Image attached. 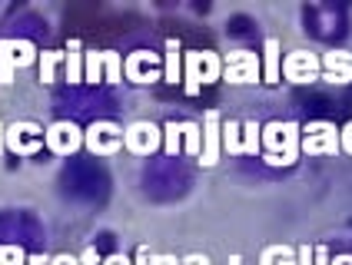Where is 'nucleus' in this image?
Segmentation results:
<instances>
[{"instance_id":"c756f323","label":"nucleus","mask_w":352,"mask_h":265,"mask_svg":"<svg viewBox=\"0 0 352 265\" xmlns=\"http://www.w3.org/2000/svg\"><path fill=\"white\" fill-rule=\"evenodd\" d=\"M100 265H133V262H130L126 255H120V252H117V255H107V259H103Z\"/></svg>"},{"instance_id":"9d476101","label":"nucleus","mask_w":352,"mask_h":265,"mask_svg":"<svg viewBox=\"0 0 352 265\" xmlns=\"http://www.w3.org/2000/svg\"><path fill=\"white\" fill-rule=\"evenodd\" d=\"M319 63H322V76H319V80H326V83H349L352 80V54L349 50H329V54L319 57Z\"/></svg>"},{"instance_id":"39448f33","label":"nucleus","mask_w":352,"mask_h":265,"mask_svg":"<svg viewBox=\"0 0 352 265\" xmlns=\"http://www.w3.org/2000/svg\"><path fill=\"white\" fill-rule=\"evenodd\" d=\"M123 150L133 152V156H150V152L163 150V130L140 119V123H130L123 130Z\"/></svg>"},{"instance_id":"5701e85b","label":"nucleus","mask_w":352,"mask_h":265,"mask_svg":"<svg viewBox=\"0 0 352 265\" xmlns=\"http://www.w3.org/2000/svg\"><path fill=\"white\" fill-rule=\"evenodd\" d=\"M0 265H27V252L14 242H7V246H0Z\"/></svg>"},{"instance_id":"7c9ffc66","label":"nucleus","mask_w":352,"mask_h":265,"mask_svg":"<svg viewBox=\"0 0 352 265\" xmlns=\"http://www.w3.org/2000/svg\"><path fill=\"white\" fill-rule=\"evenodd\" d=\"M183 265H210V259H206V255H199V252H193V255H186V259H183Z\"/></svg>"},{"instance_id":"1a4fd4ad","label":"nucleus","mask_w":352,"mask_h":265,"mask_svg":"<svg viewBox=\"0 0 352 265\" xmlns=\"http://www.w3.org/2000/svg\"><path fill=\"white\" fill-rule=\"evenodd\" d=\"M219 156H223V119L216 110L203 116V152H199V166H206V170H213L216 163H219Z\"/></svg>"},{"instance_id":"6e6552de","label":"nucleus","mask_w":352,"mask_h":265,"mask_svg":"<svg viewBox=\"0 0 352 265\" xmlns=\"http://www.w3.org/2000/svg\"><path fill=\"white\" fill-rule=\"evenodd\" d=\"M83 146L94 152V156H113L123 150V130L113 123H94L90 130L83 132Z\"/></svg>"},{"instance_id":"4468645a","label":"nucleus","mask_w":352,"mask_h":265,"mask_svg":"<svg viewBox=\"0 0 352 265\" xmlns=\"http://www.w3.org/2000/svg\"><path fill=\"white\" fill-rule=\"evenodd\" d=\"M263 152V123L246 119L243 123V156H259Z\"/></svg>"},{"instance_id":"f257e3e1","label":"nucleus","mask_w":352,"mask_h":265,"mask_svg":"<svg viewBox=\"0 0 352 265\" xmlns=\"http://www.w3.org/2000/svg\"><path fill=\"white\" fill-rule=\"evenodd\" d=\"M299 123H270L263 126V159L270 166H293L299 159Z\"/></svg>"},{"instance_id":"f8f14e48","label":"nucleus","mask_w":352,"mask_h":265,"mask_svg":"<svg viewBox=\"0 0 352 265\" xmlns=\"http://www.w3.org/2000/svg\"><path fill=\"white\" fill-rule=\"evenodd\" d=\"M163 83L179 87L183 83V47L176 40H166V54H163Z\"/></svg>"},{"instance_id":"c9c22d12","label":"nucleus","mask_w":352,"mask_h":265,"mask_svg":"<svg viewBox=\"0 0 352 265\" xmlns=\"http://www.w3.org/2000/svg\"><path fill=\"white\" fill-rule=\"evenodd\" d=\"M163 265H183V259H176V255H163Z\"/></svg>"},{"instance_id":"2eb2a0df","label":"nucleus","mask_w":352,"mask_h":265,"mask_svg":"<svg viewBox=\"0 0 352 265\" xmlns=\"http://www.w3.org/2000/svg\"><path fill=\"white\" fill-rule=\"evenodd\" d=\"M223 152L243 156V123H236V119L223 123Z\"/></svg>"},{"instance_id":"cd10ccee","label":"nucleus","mask_w":352,"mask_h":265,"mask_svg":"<svg viewBox=\"0 0 352 265\" xmlns=\"http://www.w3.org/2000/svg\"><path fill=\"white\" fill-rule=\"evenodd\" d=\"M47 265H80V259L77 255H54Z\"/></svg>"},{"instance_id":"423d86ee","label":"nucleus","mask_w":352,"mask_h":265,"mask_svg":"<svg viewBox=\"0 0 352 265\" xmlns=\"http://www.w3.org/2000/svg\"><path fill=\"white\" fill-rule=\"evenodd\" d=\"M43 146L54 152V156H70L83 146V130L70 119H57L50 130L43 132Z\"/></svg>"},{"instance_id":"b1692460","label":"nucleus","mask_w":352,"mask_h":265,"mask_svg":"<svg viewBox=\"0 0 352 265\" xmlns=\"http://www.w3.org/2000/svg\"><path fill=\"white\" fill-rule=\"evenodd\" d=\"M14 73H17V63H14V57L7 54V47L0 40V83H14Z\"/></svg>"},{"instance_id":"6ab92c4d","label":"nucleus","mask_w":352,"mask_h":265,"mask_svg":"<svg viewBox=\"0 0 352 265\" xmlns=\"http://www.w3.org/2000/svg\"><path fill=\"white\" fill-rule=\"evenodd\" d=\"M3 47H7V54L14 57V63H17V67H27V63H34V60H37V57H34L37 50H34L27 40H3Z\"/></svg>"},{"instance_id":"e433bc0d","label":"nucleus","mask_w":352,"mask_h":265,"mask_svg":"<svg viewBox=\"0 0 352 265\" xmlns=\"http://www.w3.org/2000/svg\"><path fill=\"white\" fill-rule=\"evenodd\" d=\"M150 265H163V255H150Z\"/></svg>"},{"instance_id":"20e7f679","label":"nucleus","mask_w":352,"mask_h":265,"mask_svg":"<svg viewBox=\"0 0 352 265\" xmlns=\"http://www.w3.org/2000/svg\"><path fill=\"white\" fill-rule=\"evenodd\" d=\"M223 80L236 83V87H246V83L263 80L259 54H253V50H233V54H226V60H223Z\"/></svg>"},{"instance_id":"4be33fe9","label":"nucleus","mask_w":352,"mask_h":265,"mask_svg":"<svg viewBox=\"0 0 352 265\" xmlns=\"http://www.w3.org/2000/svg\"><path fill=\"white\" fill-rule=\"evenodd\" d=\"M123 80V60L113 50H103V83H120Z\"/></svg>"},{"instance_id":"7ed1b4c3","label":"nucleus","mask_w":352,"mask_h":265,"mask_svg":"<svg viewBox=\"0 0 352 265\" xmlns=\"http://www.w3.org/2000/svg\"><path fill=\"white\" fill-rule=\"evenodd\" d=\"M339 152V130L326 119L309 123L299 136V156H336Z\"/></svg>"},{"instance_id":"473e14b6","label":"nucleus","mask_w":352,"mask_h":265,"mask_svg":"<svg viewBox=\"0 0 352 265\" xmlns=\"http://www.w3.org/2000/svg\"><path fill=\"white\" fill-rule=\"evenodd\" d=\"M3 152H7V126L0 123V156H3Z\"/></svg>"},{"instance_id":"c85d7f7f","label":"nucleus","mask_w":352,"mask_h":265,"mask_svg":"<svg viewBox=\"0 0 352 265\" xmlns=\"http://www.w3.org/2000/svg\"><path fill=\"white\" fill-rule=\"evenodd\" d=\"M313 265H329V249L326 246H316V259Z\"/></svg>"},{"instance_id":"a211bd4d","label":"nucleus","mask_w":352,"mask_h":265,"mask_svg":"<svg viewBox=\"0 0 352 265\" xmlns=\"http://www.w3.org/2000/svg\"><path fill=\"white\" fill-rule=\"evenodd\" d=\"M179 126H183V152L199 159V152H203V126H196V123H179Z\"/></svg>"},{"instance_id":"f3484780","label":"nucleus","mask_w":352,"mask_h":265,"mask_svg":"<svg viewBox=\"0 0 352 265\" xmlns=\"http://www.w3.org/2000/svg\"><path fill=\"white\" fill-rule=\"evenodd\" d=\"M259 265H296V249L293 246H270V249H263Z\"/></svg>"},{"instance_id":"9b49d317","label":"nucleus","mask_w":352,"mask_h":265,"mask_svg":"<svg viewBox=\"0 0 352 265\" xmlns=\"http://www.w3.org/2000/svg\"><path fill=\"white\" fill-rule=\"evenodd\" d=\"M259 70H263V83H270V87L279 83V76H283V43L276 37H266V43H263Z\"/></svg>"},{"instance_id":"393cba45","label":"nucleus","mask_w":352,"mask_h":265,"mask_svg":"<svg viewBox=\"0 0 352 265\" xmlns=\"http://www.w3.org/2000/svg\"><path fill=\"white\" fill-rule=\"evenodd\" d=\"M339 152L352 156V123H346V126L339 130Z\"/></svg>"},{"instance_id":"a878e982","label":"nucleus","mask_w":352,"mask_h":265,"mask_svg":"<svg viewBox=\"0 0 352 265\" xmlns=\"http://www.w3.org/2000/svg\"><path fill=\"white\" fill-rule=\"evenodd\" d=\"M316 249L313 246H296V265H313Z\"/></svg>"},{"instance_id":"f03ea898","label":"nucleus","mask_w":352,"mask_h":265,"mask_svg":"<svg viewBox=\"0 0 352 265\" xmlns=\"http://www.w3.org/2000/svg\"><path fill=\"white\" fill-rule=\"evenodd\" d=\"M219 76H223V60L216 54H203V50L183 54V90H186V96H196L203 90V83H213Z\"/></svg>"},{"instance_id":"dca6fc26","label":"nucleus","mask_w":352,"mask_h":265,"mask_svg":"<svg viewBox=\"0 0 352 265\" xmlns=\"http://www.w3.org/2000/svg\"><path fill=\"white\" fill-rule=\"evenodd\" d=\"M83 83H103V50L83 54Z\"/></svg>"},{"instance_id":"bb28decb","label":"nucleus","mask_w":352,"mask_h":265,"mask_svg":"<svg viewBox=\"0 0 352 265\" xmlns=\"http://www.w3.org/2000/svg\"><path fill=\"white\" fill-rule=\"evenodd\" d=\"M80 265H100V255L94 246H87L83 252H80Z\"/></svg>"},{"instance_id":"ddd939ff","label":"nucleus","mask_w":352,"mask_h":265,"mask_svg":"<svg viewBox=\"0 0 352 265\" xmlns=\"http://www.w3.org/2000/svg\"><path fill=\"white\" fill-rule=\"evenodd\" d=\"M83 43L77 37L67 40V50H63V67H67V83H83Z\"/></svg>"},{"instance_id":"0eeeda50","label":"nucleus","mask_w":352,"mask_h":265,"mask_svg":"<svg viewBox=\"0 0 352 265\" xmlns=\"http://www.w3.org/2000/svg\"><path fill=\"white\" fill-rule=\"evenodd\" d=\"M283 76L289 83H316L322 76L319 54H313V50H293L289 57L283 60Z\"/></svg>"},{"instance_id":"aec40b11","label":"nucleus","mask_w":352,"mask_h":265,"mask_svg":"<svg viewBox=\"0 0 352 265\" xmlns=\"http://www.w3.org/2000/svg\"><path fill=\"white\" fill-rule=\"evenodd\" d=\"M57 63H63V54H57V50H47V54L37 57L40 80H43V83H54V80H57Z\"/></svg>"},{"instance_id":"72a5a7b5","label":"nucleus","mask_w":352,"mask_h":265,"mask_svg":"<svg viewBox=\"0 0 352 265\" xmlns=\"http://www.w3.org/2000/svg\"><path fill=\"white\" fill-rule=\"evenodd\" d=\"M27 265H47V259L43 255H27Z\"/></svg>"},{"instance_id":"2f4dec72","label":"nucleus","mask_w":352,"mask_h":265,"mask_svg":"<svg viewBox=\"0 0 352 265\" xmlns=\"http://www.w3.org/2000/svg\"><path fill=\"white\" fill-rule=\"evenodd\" d=\"M133 265H150V249L140 246L137 249V262H133Z\"/></svg>"},{"instance_id":"f704fd0d","label":"nucleus","mask_w":352,"mask_h":265,"mask_svg":"<svg viewBox=\"0 0 352 265\" xmlns=\"http://www.w3.org/2000/svg\"><path fill=\"white\" fill-rule=\"evenodd\" d=\"M329 265H352V255H336V262Z\"/></svg>"},{"instance_id":"412c9836","label":"nucleus","mask_w":352,"mask_h":265,"mask_svg":"<svg viewBox=\"0 0 352 265\" xmlns=\"http://www.w3.org/2000/svg\"><path fill=\"white\" fill-rule=\"evenodd\" d=\"M163 152H166V156L183 152V126H179V123H166V126H163Z\"/></svg>"}]
</instances>
